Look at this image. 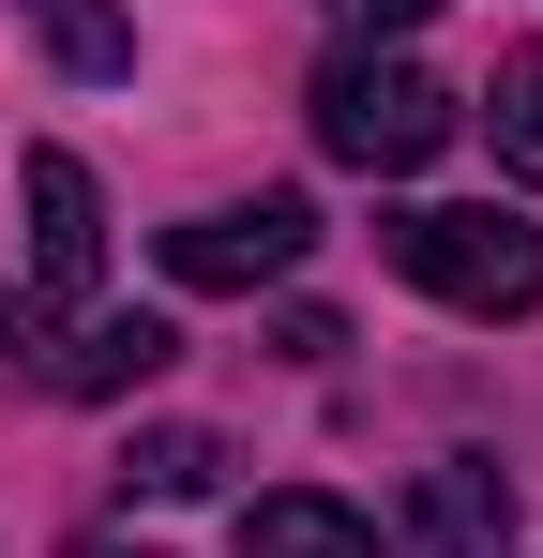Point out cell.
<instances>
[{
    "instance_id": "cell-1",
    "label": "cell",
    "mask_w": 543,
    "mask_h": 558,
    "mask_svg": "<svg viewBox=\"0 0 543 558\" xmlns=\"http://www.w3.org/2000/svg\"><path fill=\"white\" fill-rule=\"evenodd\" d=\"M302 106H317V151H333V167H362V182L438 167V151H452V121H468V106H452L423 61H377V46L317 61V92H302Z\"/></svg>"
},
{
    "instance_id": "cell-2",
    "label": "cell",
    "mask_w": 543,
    "mask_h": 558,
    "mask_svg": "<svg viewBox=\"0 0 543 558\" xmlns=\"http://www.w3.org/2000/svg\"><path fill=\"white\" fill-rule=\"evenodd\" d=\"M393 272L452 302V317H529L543 302V227L529 211H498V196H468V211H393Z\"/></svg>"
},
{
    "instance_id": "cell-3",
    "label": "cell",
    "mask_w": 543,
    "mask_h": 558,
    "mask_svg": "<svg viewBox=\"0 0 543 558\" xmlns=\"http://www.w3.org/2000/svg\"><path fill=\"white\" fill-rule=\"evenodd\" d=\"M317 257V211L302 196H242V211H196V227H167V287H287Z\"/></svg>"
},
{
    "instance_id": "cell-4",
    "label": "cell",
    "mask_w": 543,
    "mask_h": 558,
    "mask_svg": "<svg viewBox=\"0 0 543 558\" xmlns=\"http://www.w3.org/2000/svg\"><path fill=\"white\" fill-rule=\"evenodd\" d=\"M90 272H106V196H90L76 151H31V287L76 302Z\"/></svg>"
},
{
    "instance_id": "cell-5",
    "label": "cell",
    "mask_w": 543,
    "mask_h": 558,
    "mask_svg": "<svg viewBox=\"0 0 543 558\" xmlns=\"http://www.w3.org/2000/svg\"><path fill=\"white\" fill-rule=\"evenodd\" d=\"M167 363H181V332L152 302H121V317H76V332L46 348V392H90V408H106V392H152Z\"/></svg>"
},
{
    "instance_id": "cell-6",
    "label": "cell",
    "mask_w": 543,
    "mask_h": 558,
    "mask_svg": "<svg viewBox=\"0 0 543 558\" xmlns=\"http://www.w3.org/2000/svg\"><path fill=\"white\" fill-rule=\"evenodd\" d=\"M423 558H514V513H498V468L483 453L423 468Z\"/></svg>"
},
{
    "instance_id": "cell-7",
    "label": "cell",
    "mask_w": 543,
    "mask_h": 558,
    "mask_svg": "<svg viewBox=\"0 0 543 558\" xmlns=\"http://www.w3.org/2000/svg\"><path fill=\"white\" fill-rule=\"evenodd\" d=\"M242 558H377V529H362L348 498H317V483H272L257 513H242Z\"/></svg>"
},
{
    "instance_id": "cell-8",
    "label": "cell",
    "mask_w": 543,
    "mask_h": 558,
    "mask_svg": "<svg viewBox=\"0 0 543 558\" xmlns=\"http://www.w3.org/2000/svg\"><path fill=\"white\" fill-rule=\"evenodd\" d=\"M121 483H136V498H212V483H227V438H196V423H152V438L121 453Z\"/></svg>"
},
{
    "instance_id": "cell-9",
    "label": "cell",
    "mask_w": 543,
    "mask_h": 558,
    "mask_svg": "<svg viewBox=\"0 0 543 558\" xmlns=\"http://www.w3.org/2000/svg\"><path fill=\"white\" fill-rule=\"evenodd\" d=\"M483 121H498V167H514V182H543V46H514V61H498Z\"/></svg>"
},
{
    "instance_id": "cell-10",
    "label": "cell",
    "mask_w": 543,
    "mask_h": 558,
    "mask_svg": "<svg viewBox=\"0 0 543 558\" xmlns=\"http://www.w3.org/2000/svg\"><path fill=\"white\" fill-rule=\"evenodd\" d=\"M31 15H46V46H61L76 76H121V61H136V31H121L106 0H31Z\"/></svg>"
},
{
    "instance_id": "cell-11",
    "label": "cell",
    "mask_w": 543,
    "mask_h": 558,
    "mask_svg": "<svg viewBox=\"0 0 543 558\" xmlns=\"http://www.w3.org/2000/svg\"><path fill=\"white\" fill-rule=\"evenodd\" d=\"M317 15H333V31H348V46H408V31H423V15H438V0H317Z\"/></svg>"
},
{
    "instance_id": "cell-12",
    "label": "cell",
    "mask_w": 543,
    "mask_h": 558,
    "mask_svg": "<svg viewBox=\"0 0 543 558\" xmlns=\"http://www.w3.org/2000/svg\"><path fill=\"white\" fill-rule=\"evenodd\" d=\"M90 558H136V544H90Z\"/></svg>"
}]
</instances>
